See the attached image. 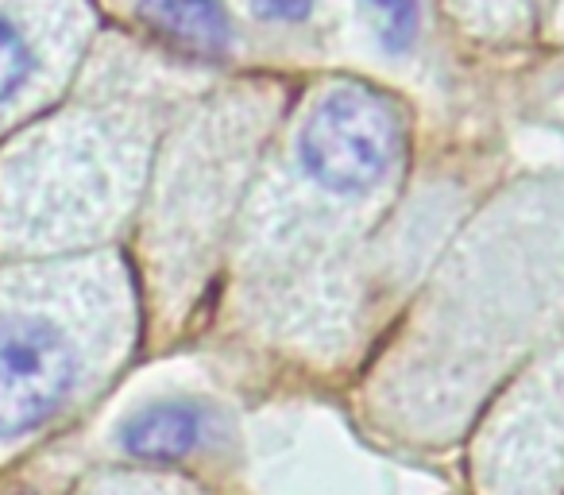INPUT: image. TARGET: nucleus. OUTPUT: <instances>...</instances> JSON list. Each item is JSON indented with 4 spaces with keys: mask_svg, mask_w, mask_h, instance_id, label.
Segmentation results:
<instances>
[{
    "mask_svg": "<svg viewBox=\"0 0 564 495\" xmlns=\"http://www.w3.org/2000/svg\"><path fill=\"white\" fill-rule=\"evenodd\" d=\"M402 155V117L368 86H337L314 105L299 136V163L322 190L368 194Z\"/></svg>",
    "mask_w": 564,
    "mask_h": 495,
    "instance_id": "1",
    "label": "nucleus"
},
{
    "mask_svg": "<svg viewBox=\"0 0 564 495\" xmlns=\"http://www.w3.org/2000/svg\"><path fill=\"white\" fill-rule=\"evenodd\" d=\"M82 348L43 310H0V441L32 438L70 402Z\"/></svg>",
    "mask_w": 564,
    "mask_h": 495,
    "instance_id": "2",
    "label": "nucleus"
},
{
    "mask_svg": "<svg viewBox=\"0 0 564 495\" xmlns=\"http://www.w3.org/2000/svg\"><path fill=\"white\" fill-rule=\"evenodd\" d=\"M220 438V410L205 399H155L117 426V445L135 461H178Z\"/></svg>",
    "mask_w": 564,
    "mask_h": 495,
    "instance_id": "3",
    "label": "nucleus"
},
{
    "mask_svg": "<svg viewBox=\"0 0 564 495\" xmlns=\"http://www.w3.org/2000/svg\"><path fill=\"white\" fill-rule=\"evenodd\" d=\"M140 17L189 55L232 51V17L220 0H143Z\"/></svg>",
    "mask_w": 564,
    "mask_h": 495,
    "instance_id": "4",
    "label": "nucleus"
},
{
    "mask_svg": "<svg viewBox=\"0 0 564 495\" xmlns=\"http://www.w3.org/2000/svg\"><path fill=\"white\" fill-rule=\"evenodd\" d=\"M43 71L40 35L28 28V20L17 9L0 4V109L12 105L20 94H28Z\"/></svg>",
    "mask_w": 564,
    "mask_h": 495,
    "instance_id": "5",
    "label": "nucleus"
},
{
    "mask_svg": "<svg viewBox=\"0 0 564 495\" xmlns=\"http://www.w3.org/2000/svg\"><path fill=\"white\" fill-rule=\"evenodd\" d=\"M379 20V43L387 55H406L422 32V4L417 0H368Z\"/></svg>",
    "mask_w": 564,
    "mask_h": 495,
    "instance_id": "6",
    "label": "nucleus"
},
{
    "mask_svg": "<svg viewBox=\"0 0 564 495\" xmlns=\"http://www.w3.org/2000/svg\"><path fill=\"white\" fill-rule=\"evenodd\" d=\"M317 0H256V12L263 20H279V24H302L314 17Z\"/></svg>",
    "mask_w": 564,
    "mask_h": 495,
    "instance_id": "7",
    "label": "nucleus"
}]
</instances>
